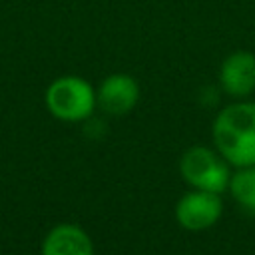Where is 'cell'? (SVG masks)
<instances>
[{"label": "cell", "mask_w": 255, "mask_h": 255, "mask_svg": "<svg viewBox=\"0 0 255 255\" xmlns=\"http://www.w3.org/2000/svg\"><path fill=\"white\" fill-rule=\"evenodd\" d=\"M213 143L229 165H255V102L225 106L213 122Z\"/></svg>", "instance_id": "1"}, {"label": "cell", "mask_w": 255, "mask_h": 255, "mask_svg": "<svg viewBox=\"0 0 255 255\" xmlns=\"http://www.w3.org/2000/svg\"><path fill=\"white\" fill-rule=\"evenodd\" d=\"M46 106L62 122H86L98 106L96 90L80 76H62L48 86Z\"/></svg>", "instance_id": "2"}, {"label": "cell", "mask_w": 255, "mask_h": 255, "mask_svg": "<svg viewBox=\"0 0 255 255\" xmlns=\"http://www.w3.org/2000/svg\"><path fill=\"white\" fill-rule=\"evenodd\" d=\"M179 171L183 179L193 189L223 193L229 187L231 171L227 159L205 145H193L189 147L179 161Z\"/></svg>", "instance_id": "3"}, {"label": "cell", "mask_w": 255, "mask_h": 255, "mask_svg": "<svg viewBox=\"0 0 255 255\" xmlns=\"http://www.w3.org/2000/svg\"><path fill=\"white\" fill-rule=\"evenodd\" d=\"M223 213L221 193L193 189L175 205V219L187 231H203L213 227Z\"/></svg>", "instance_id": "4"}, {"label": "cell", "mask_w": 255, "mask_h": 255, "mask_svg": "<svg viewBox=\"0 0 255 255\" xmlns=\"http://www.w3.org/2000/svg\"><path fill=\"white\" fill-rule=\"evenodd\" d=\"M139 100V84L129 74H110L96 92L98 108L110 116L129 114Z\"/></svg>", "instance_id": "5"}, {"label": "cell", "mask_w": 255, "mask_h": 255, "mask_svg": "<svg viewBox=\"0 0 255 255\" xmlns=\"http://www.w3.org/2000/svg\"><path fill=\"white\" fill-rule=\"evenodd\" d=\"M219 86L231 98H247L255 92V54L231 52L219 66Z\"/></svg>", "instance_id": "6"}, {"label": "cell", "mask_w": 255, "mask_h": 255, "mask_svg": "<svg viewBox=\"0 0 255 255\" xmlns=\"http://www.w3.org/2000/svg\"><path fill=\"white\" fill-rule=\"evenodd\" d=\"M42 255H94V245L90 235L74 225H56L42 243Z\"/></svg>", "instance_id": "7"}, {"label": "cell", "mask_w": 255, "mask_h": 255, "mask_svg": "<svg viewBox=\"0 0 255 255\" xmlns=\"http://www.w3.org/2000/svg\"><path fill=\"white\" fill-rule=\"evenodd\" d=\"M227 189L245 211L255 213V165L237 167V171L231 173Z\"/></svg>", "instance_id": "8"}]
</instances>
